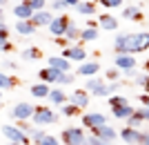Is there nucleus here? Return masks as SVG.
Masks as SVG:
<instances>
[{"label":"nucleus","instance_id":"nucleus-38","mask_svg":"<svg viewBox=\"0 0 149 145\" xmlns=\"http://www.w3.org/2000/svg\"><path fill=\"white\" fill-rule=\"evenodd\" d=\"M87 143L89 145H109L105 139H100V136H96V134H91V136H87Z\"/></svg>","mask_w":149,"mask_h":145},{"label":"nucleus","instance_id":"nucleus-58","mask_svg":"<svg viewBox=\"0 0 149 145\" xmlns=\"http://www.w3.org/2000/svg\"><path fill=\"white\" fill-rule=\"evenodd\" d=\"M0 107H2V103H0Z\"/></svg>","mask_w":149,"mask_h":145},{"label":"nucleus","instance_id":"nucleus-18","mask_svg":"<svg viewBox=\"0 0 149 145\" xmlns=\"http://www.w3.org/2000/svg\"><path fill=\"white\" fill-rule=\"evenodd\" d=\"M98 71H100V65L91 60V63H80V65H78V69H76V74L87 76V78H89V76H96Z\"/></svg>","mask_w":149,"mask_h":145},{"label":"nucleus","instance_id":"nucleus-17","mask_svg":"<svg viewBox=\"0 0 149 145\" xmlns=\"http://www.w3.org/2000/svg\"><path fill=\"white\" fill-rule=\"evenodd\" d=\"M47 65H49V67H56V69H60V71H71V60L65 58V56H49Z\"/></svg>","mask_w":149,"mask_h":145},{"label":"nucleus","instance_id":"nucleus-9","mask_svg":"<svg viewBox=\"0 0 149 145\" xmlns=\"http://www.w3.org/2000/svg\"><path fill=\"white\" fill-rule=\"evenodd\" d=\"M80 123L85 127H89V130H93V127L105 125V123H107V116H105V114H100V112H91V114H85Z\"/></svg>","mask_w":149,"mask_h":145},{"label":"nucleus","instance_id":"nucleus-3","mask_svg":"<svg viewBox=\"0 0 149 145\" xmlns=\"http://www.w3.org/2000/svg\"><path fill=\"white\" fill-rule=\"evenodd\" d=\"M33 123H36V125H54V123H58V114L51 112L49 107L36 105V112H33Z\"/></svg>","mask_w":149,"mask_h":145},{"label":"nucleus","instance_id":"nucleus-21","mask_svg":"<svg viewBox=\"0 0 149 145\" xmlns=\"http://www.w3.org/2000/svg\"><path fill=\"white\" fill-rule=\"evenodd\" d=\"M71 103H74V105H78V107H87L89 105V94L87 92H85V89H76L74 94H71Z\"/></svg>","mask_w":149,"mask_h":145},{"label":"nucleus","instance_id":"nucleus-4","mask_svg":"<svg viewBox=\"0 0 149 145\" xmlns=\"http://www.w3.org/2000/svg\"><path fill=\"white\" fill-rule=\"evenodd\" d=\"M87 89L93 96H100V98H109V96H111V89L105 85V81H102L100 76L98 78H96V76H89L87 78Z\"/></svg>","mask_w":149,"mask_h":145},{"label":"nucleus","instance_id":"nucleus-15","mask_svg":"<svg viewBox=\"0 0 149 145\" xmlns=\"http://www.w3.org/2000/svg\"><path fill=\"white\" fill-rule=\"evenodd\" d=\"M51 11H47V9H40V11H33V16H31V22L36 27H49L51 22Z\"/></svg>","mask_w":149,"mask_h":145},{"label":"nucleus","instance_id":"nucleus-31","mask_svg":"<svg viewBox=\"0 0 149 145\" xmlns=\"http://www.w3.org/2000/svg\"><path fill=\"white\" fill-rule=\"evenodd\" d=\"M143 123H145V118H143V114L138 112V109H136L134 114H131L129 118H127V125H131V127H140Z\"/></svg>","mask_w":149,"mask_h":145},{"label":"nucleus","instance_id":"nucleus-46","mask_svg":"<svg viewBox=\"0 0 149 145\" xmlns=\"http://www.w3.org/2000/svg\"><path fill=\"white\" fill-rule=\"evenodd\" d=\"M123 76H127V78H136L138 71H136V67H131V69H123Z\"/></svg>","mask_w":149,"mask_h":145},{"label":"nucleus","instance_id":"nucleus-48","mask_svg":"<svg viewBox=\"0 0 149 145\" xmlns=\"http://www.w3.org/2000/svg\"><path fill=\"white\" fill-rule=\"evenodd\" d=\"M140 103H143V105H149V94H147V92L140 96Z\"/></svg>","mask_w":149,"mask_h":145},{"label":"nucleus","instance_id":"nucleus-19","mask_svg":"<svg viewBox=\"0 0 149 145\" xmlns=\"http://www.w3.org/2000/svg\"><path fill=\"white\" fill-rule=\"evenodd\" d=\"M49 92H51V87H49V83H45V81L36 83V85L31 87V96H33V98H47Z\"/></svg>","mask_w":149,"mask_h":145},{"label":"nucleus","instance_id":"nucleus-30","mask_svg":"<svg viewBox=\"0 0 149 145\" xmlns=\"http://www.w3.org/2000/svg\"><path fill=\"white\" fill-rule=\"evenodd\" d=\"M123 105H129V101L125 96H118V94L109 96V107H123Z\"/></svg>","mask_w":149,"mask_h":145},{"label":"nucleus","instance_id":"nucleus-28","mask_svg":"<svg viewBox=\"0 0 149 145\" xmlns=\"http://www.w3.org/2000/svg\"><path fill=\"white\" fill-rule=\"evenodd\" d=\"M65 36L74 43V40H80V29H78V25L76 22H71L69 20V25H67V32H65Z\"/></svg>","mask_w":149,"mask_h":145},{"label":"nucleus","instance_id":"nucleus-57","mask_svg":"<svg viewBox=\"0 0 149 145\" xmlns=\"http://www.w3.org/2000/svg\"><path fill=\"white\" fill-rule=\"evenodd\" d=\"M0 98H2V89H0Z\"/></svg>","mask_w":149,"mask_h":145},{"label":"nucleus","instance_id":"nucleus-7","mask_svg":"<svg viewBox=\"0 0 149 145\" xmlns=\"http://www.w3.org/2000/svg\"><path fill=\"white\" fill-rule=\"evenodd\" d=\"M33 112H36V105H31V103H18L11 109V116L16 120H29V118H33Z\"/></svg>","mask_w":149,"mask_h":145},{"label":"nucleus","instance_id":"nucleus-40","mask_svg":"<svg viewBox=\"0 0 149 145\" xmlns=\"http://www.w3.org/2000/svg\"><path fill=\"white\" fill-rule=\"evenodd\" d=\"M134 83H136V85H140V87H145V85L149 83V74H138L136 78H134Z\"/></svg>","mask_w":149,"mask_h":145},{"label":"nucleus","instance_id":"nucleus-47","mask_svg":"<svg viewBox=\"0 0 149 145\" xmlns=\"http://www.w3.org/2000/svg\"><path fill=\"white\" fill-rule=\"evenodd\" d=\"M138 112L143 114V118L149 123V105H143V107H138Z\"/></svg>","mask_w":149,"mask_h":145},{"label":"nucleus","instance_id":"nucleus-23","mask_svg":"<svg viewBox=\"0 0 149 145\" xmlns=\"http://www.w3.org/2000/svg\"><path fill=\"white\" fill-rule=\"evenodd\" d=\"M98 38V27H85L80 29V43H91Z\"/></svg>","mask_w":149,"mask_h":145},{"label":"nucleus","instance_id":"nucleus-24","mask_svg":"<svg viewBox=\"0 0 149 145\" xmlns=\"http://www.w3.org/2000/svg\"><path fill=\"white\" fill-rule=\"evenodd\" d=\"M74 9L78 13H82V16H93V13H96V5H93V2H85V0H80Z\"/></svg>","mask_w":149,"mask_h":145},{"label":"nucleus","instance_id":"nucleus-33","mask_svg":"<svg viewBox=\"0 0 149 145\" xmlns=\"http://www.w3.org/2000/svg\"><path fill=\"white\" fill-rule=\"evenodd\" d=\"M138 13H140V9H138V7H125V9H123V18H127V20H136Z\"/></svg>","mask_w":149,"mask_h":145},{"label":"nucleus","instance_id":"nucleus-34","mask_svg":"<svg viewBox=\"0 0 149 145\" xmlns=\"http://www.w3.org/2000/svg\"><path fill=\"white\" fill-rule=\"evenodd\" d=\"M38 145H60V143H58L56 136H51V134H45L42 139L38 141Z\"/></svg>","mask_w":149,"mask_h":145},{"label":"nucleus","instance_id":"nucleus-42","mask_svg":"<svg viewBox=\"0 0 149 145\" xmlns=\"http://www.w3.org/2000/svg\"><path fill=\"white\" fill-rule=\"evenodd\" d=\"M29 5L33 11H40V9H45V0H29Z\"/></svg>","mask_w":149,"mask_h":145},{"label":"nucleus","instance_id":"nucleus-20","mask_svg":"<svg viewBox=\"0 0 149 145\" xmlns=\"http://www.w3.org/2000/svg\"><path fill=\"white\" fill-rule=\"evenodd\" d=\"M38 27L31 22V20H18L16 22V32L20 34V36H33V32H36Z\"/></svg>","mask_w":149,"mask_h":145},{"label":"nucleus","instance_id":"nucleus-25","mask_svg":"<svg viewBox=\"0 0 149 145\" xmlns=\"http://www.w3.org/2000/svg\"><path fill=\"white\" fill-rule=\"evenodd\" d=\"M111 112H113V116L116 118H123V120H127L131 116V114L136 112V109L131 107V105H123V107H111Z\"/></svg>","mask_w":149,"mask_h":145},{"label":"nucleus","instance_id":"nucleus-2","mask_svg":"<svg viewBox=\"0 0 149 145\" xmlns=\"http://www.w3.org/2000/svg\"><path fill=\"white\" fill-rule=\"evenodd\" d=\"M62 143L65 145H89L82 127H67V130H62Z\"/></svg>","mask_w":149,"mask_h":145},{"label":"nucleus","instance_id":"nucleus-27","mask_svg":"<svg viewBox=\"0 0 149 145\" xmlns=\"http://www.w3.org/2000/svg\"><path fill=\"white\" fill-rule=\"evenodd\" d=\"M60 114L71 118V116H78V114H80V107L74 105V103H62V105H60Z\"/></svg>","mask_w":149,"mask_h":145},{"label":"nucleus","instance_id":"nucleus-32","mask_svg":"<svg viewBox=\"0 0 149 145\" xmlns=\"http://www.w3.org/2000/svg\"><path fill=\"white\" fill-rule=\"evenodd\" d=\"M76 81V74H71V71H62L60 74V78H58V85H71V83Z\"/></svg>","mask_w":149,"mask_h":145},{"label":"nucleus","instance_id":"nucleus-56","mask_svg":"<svg viewBox=\"0 0 149 145\" xmlns=\"http://www.w3.org/2000/svg\"><path fill=\"white\" fill-rule=\"evenodd\" d=\"M0 20H2V7H0Z\"/></svg>","mask_w":149,"mask_h":145},{"label":"nucleus","instance_id":"nucleus-53","mask_svg":"<svg viewBox=\"0 0 149 145\" xmlns=\"http://www.w3.org/2000/svg\"><path fill=\"white\" fill-rule=\"evenodd\" d=\"M7 5V0H0V7H5Z\"/></svg>","mask_w":149,"mask_h":145},{"label":"nucleus","instance_id":"nucleus-36","mask_svg":"<svg viewBox=\"0 0 149 145\" xmlns=\"http://www.w3.org/2000/svg\"><path fill=\"white\" fill-rule=\"evenodd\" d=\"M100 5L107 9H116V7H123V0H100Z\"/></svg>","mask_w":149,"mask_h":145},{"label":"nucleus","instance_id":"nucleus-59","mask_svg":"<svg viewBox=\"0 0 149 145\" xmlns=\"http://www.w3.org/2000/svg\"><path fill=\"white\" fill-rule=\"evenodd\" d=\"M96 2H100V0H96Z\"/></svg>","mask_w":149,"mask_h":145},{"label":"nucleus","instance_id":"nucleus-50","mask_svg":"<svg viewBox=\"0 0 149 145\" xmlns=\"http://www.w3.org/2000/svg\"><path fill=\"white\" fill-rule=\"evenodd\" d=\"M87 27H98V20H93V18H89V20H87Z\"/></svg>","mask_w":149,"mask_h":145},{"label":"nucleus","instance_id":"nucleus-43","mask_svg":"<svg viewBox=\"0 0 149 145\" xmlns=\"http://www.w3.org/2000/svg\"><path fill=\"white\" fill-rule=\"evenodd\" d=\"M11 49V43H9V38H0V51H9Z\"/></svg>","mask_w":149,"mask_h":145},{"label":"nucleus","instance_id":"nucleus-29","mask_svg":"<svg viewBox=\"0 0 149 145\" xmlns=\"http://www.w3.org/2000/svg\"><path fill=\"white\" fill-rule=\"evenodd\" d=\"M13 87H16V78H11L5 71H0V89H13Z\"/></svg>","mask_w":149,"mask_h":145},{"label":"nucleus","instance_id":"nucleus-6","mask_svg":"<svg viewBox=\"0 0 149 145\" xmlns=\"http://www.w3.org/2000/svg\"><path fill=\"white\" fill-rule=\"evenodd\" d=\"M118 136H120V139H123L127 145H140V143H143V136H145V134L140 132L138 127L127 125V127H123V130H120Z\"/></svg>","mask_w":149,"mask_h":145},{"label":"nucleus","instance_id":"nucleus-54","mask_svg":"<svg viewBox=\"0 0 149 145\" xmlns=\"http://www.w3.org/2000/svg\"><path fill=\"white\" fill-rule=\"evenodd\" d=\"M145 92H147V94H149V83H147V85H145Z\"/></svg>","mask_w":149,"mask_h":145},{"label":"nucleus","instance_id":"nucleus-22","mask_svg":"<svg viewBox=\"0 0 149 145\" xmlns=\"http://www.w3.org/2000/svg\"><path fill=\"white\" fill-rule=\"evenodd\" d=\"M47 101L60 107L62 103H67V94H65L62 89H51V92H49V96H47Z\"/></svg>","mask_w":149,"mask_h":145},{"label":"nucleus","instance_id":"nucleus-49","mask_svg":"<svg viewBox=\"0 0 149 145\" xmlns=\"http://www.w3.org/2000/svg\"><path fill=\"white\" fill-rule=\"evenodd\" d=\"M5 67H7V69H18V65H16V63H11V60H7V63H5Z\"/></svg>","mask_w":149,"mask_h":145},{"label":"nucleus","instance_id":"nucleus-35","mask_svg":"<svg viewBox=\"0 0 149 145\" xmlns=\"http://www.w3.org/2000/svg\"><path fill=\"white\" fill-rule=\"evenodd\" d=\"M120 74H123V69H118V67H113V69H107V81H118Z\"/></svg>","mask_w":149,"mask_h":145},{"label":"nucleus","instance_id":"nucleus-45","mask_svg":"<svg viewBox=\"0 0 149 145\" xmlns=\"http://www.w3.org/2000/svg\"><path fill=\"white\" fill-rule=\"evenodd\" d=\"M0 38H9V27L0 20Z\"/></svg>","mask_w":149,"mask_h":145},{"label":"nucleus","instance_id":"nucleus-16","mask_svg":"<svg viewBox=\"0 0 149 145\" xmlns=\"http://www.w3.org/2000/svg\"><path fill=\"white\" fill-rule=\"evenodd\" d=\"M116 67L118 69H131V67H136V58L134 54H116Z\"/></svg>","mask_w":149,"mask_h":145},{"label":"nucleus","instance_id":"nucleus-5","mask_svg":"<svg viewBox=\"0 0 149 145\" xmlns=\"http://www.w3.org/2000/svg\"><path fill=\"white\" fill-rule=\"evenodd\" d=\"M0 130H2V134H5L7 139L13 141V143H22V145H29V143H31L29 134H25L18 125H2Z\"/></svg>","mask_w":149,"mask_h":145},{"label":"nucleus","instance_id":"nucleus-10","mask_svg":"<svg viewBox=\"0 0 149 145\" xmlns=\"http://www.w3.org/2000/svg\"><path fill=\"white\" fill-rule=\"evenodd\" d=\"M62 56L69 58V60L85 63V60H87V51L82 49V45H76V47H65V49H62Z\"/></svg>","mask_w":149,"mask_h":145},{"label":"nucleus","instance_id":"nucleus-8","mask_svg":"<svg viewBox=\"0 0 149 145\" xmlns=\"http://www.w3.org/2000/svg\"><path fill=\"white\" fill-rule=\"evenodd\" d=\"M67 25H69V16H65V13L54 16V18H51V22H49V32L54 34V36H65Z\"/></svg>","mask_w":149,"mask_h":145},{"label":"nucleus","instance_id":"nucleus-41","mask_svg":"<svg viewBox=\"0 0 149 145\" xmlns=\"http://www.w3.org/2000/svg\"><path fill=\"white\" fill-rule=\"evenodd\" d=\"M67 2H65V0H54V2H51V9H56V11H65V9H67Z\"/></svg>","mask_w":149,"mask_h":145},{"label":"nucleus","instance_id":"nucleus-51","mask_svg":"<svg viewBox=\"0 0 149 145\" xmlns=\"http://www.w3.org/2000/svg\"><path fill=\"white\" fill-rule=\"evenodd\" d=\"M65 2H67L69 7H76V5H78V2H80V0H65Z\"/></svg>","mask_w":149,"mask_h":145},{"label":"nucleus","instance_id":"nucleus-55","mask_svg":"<svg viewBox=\"0 0 149 145\" xmlns=\"http://www.w3.org/2000/svg\"><path fill=\"white\" fill-rule=\"evenodd\" d=\"M9 145H22V143H13V141H9Z\"/></svg>","mask_w":149,"mask_h":145},{"label":"nucleus","instance_id":"nucleus-26","mask_svg":"<svg viewBox=\"0 0 149 145\" xmlns=\"http://www.w3.org/2000/svg\"><path fill=\"white\" fill-rule=\"evenodd\" d=\"M20 58L22 60H38V58H42V51L38 49V47H27V49H22Z\"/></svg>","mask_w":149,"mask_h":145},{"label":"nucleus","instance_id":"nucleus-14","mask_svg":"<svg viewBox=\"0 0 149 145\" xmlns=\"http://www.w3.org/2000/svg\"><path fill=\"white\" fill-rule=\"evenodd\" d=\"M13 13H16V18H20V20H31L33 9H31L29 0H22L20 5H16V7H13Z\"/></svg>","mask_w":149,"mask_h":145},{"label":"nucleus","instance_id":"nucleus-44","mask_svg":"<svg viewBox=\"0 0 149 145\" xmlns=\"http://www.w3.org/2000/svg\"><path fill=\"white\" fill-rule=\"evenodd\" d=\"M18 127H20L25 134H31V130H33L31 125H27V120H18Z\"/></svg>","mask_w":149,"mask_h":145},{"label":"nucleus","instance_id":"nucleus-37","mask_svg":"<svg viewBox=\"0 0 149 145\" xmlns=\"http://www.w3.org/2000/svg\"><path fill=\"white\" fill-rule=\"evenodd\" d=\"M45 136V132L40 130V127H36V130H31V134H29V139H31V143H38V141Z\"/></svg>","mask_w":149,"mask_h":145},{"label":"nucleus","instance_id":"nucleus-13","mask_svg":"<svg viewBox=\"0 0 149 145\" xmlns=\"http://www.w3.org/2000/svg\"><path fill=\"white\" fill-rule=\"evenodd\" d=\"M60 74H62L60 69H56V67H49V65H47L45 69H40V71H38V78H40V81H45V83H49V85H51V83H58Z\"/></svg>","mask_w":149,"mask_h":145},{"label":"nucleus","instance_id":"nucleus-11","mask_svg":"<svg viewBox=\"0 0 149 145\" xmlns=\"http://www.w3.org/2000/svg\"><path fill=\"white\" fill-rule=\"evenodd\" d=\"M91 134H96V136H100V139H105L107 143H111V141L118 139V132H116L111 125H107V123H105V125H100V127H93Z\"/></svg>","mask_w":149,"mask_h":145},{"label":"nucleus","instance_id":"nucleus-12","mask_svg":"<svg viewBox=\"0 0 149 145\" xmlns=\"http://www.w3.org/2000/svg\"><path fill=\"white\" fill-rule=\"evenodd\" d=\"M98 27L105 29V32H116V29H118V18L111 16V13H100L98 16Z\"/></svg>","mask_w":149,"mask_h":145},{"label":"nucleus","instance_id":"nucleus-52","mask_svg":"<svg viewBox=\"0 0 149 145\" xmlns=\"http://www.w3.org/2000/svg\"><path fill=\"white\" fill-rule=\"evenodd\" d=\"M140 145H149V134H145V136H143V143H140Z\"/></svg>","mask_w":149,"mask_h":145},{"label":"nucleus","instance_id":"nucleus-39","mask_svg":"<svg viewBox=\"0 0 149 145\" xmlns=\"http://www.w3.org/2000/svg\"><path fill=\"white\" fill-rule=\"evenodd\" d=\"M54 43H56L58 47H62V49H65V47H67V45L71 43V40H69L67 36H54Z\"/></svg>","mask_w":149,"mask_h":145},{"label":"nucleus","instance_id":"nucleus-1","mask_svg":"<svg viewBox=\"0 0 149 145\" xmlns=\"http://www.w3.org/2000/svg\"><path fill=\"white\" fill-rule=\"evenodd\" d=\"M116 54H140L149 49V32H138V34H120L113 40Z\"/></svg>","mask_w":149,"mask_h":145}]
</instances>
